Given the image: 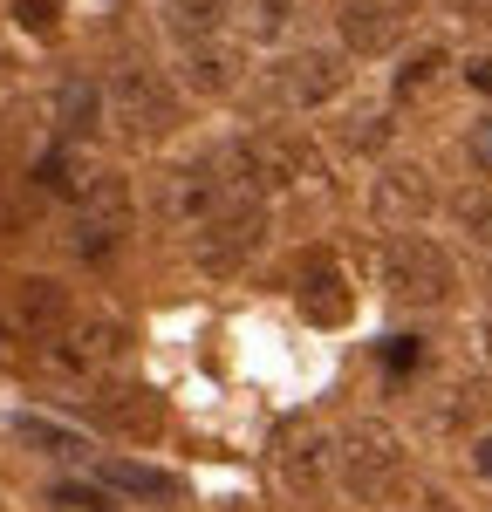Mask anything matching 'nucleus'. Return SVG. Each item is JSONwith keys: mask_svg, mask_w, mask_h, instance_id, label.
<instances>
[{"mask_svg": "<svg viewBox=\"0 0 492 512\" xmlns=\"http://www.w3.org/2000/svg\"><path fill=\"white\" fill-rule=\"evenodd\" d=\"M123 349H130V328H123L117 315H76L62 335H55V369L96 376V369H110Z\"/></svg>", "mask_w": 492, "mask_h": 512, "instance_id": "obj_11", "label": "nucleus"}, {"mask_svg": "<svg viewBox=\"0 0 492 512\" xmlns=\"http://www.w3.org/2000/svg\"><path fill=\"white\" fill-rule=\"evenodd\" d=\"M431 171L424 164H390L383 178H376V192H369V205H376V219H417V212H431Z\"/></svg>", "mask_w": 492, "mask_h": 512, "instance_id": "obj_15", "label": "nucleus"}, {"mask_svg": "<svg viewBox=\"0 0 492 512\" xmlns=\"http://www.w3.org/2000/svg\"><path fill=\"white\" fill-rule=\"evenodd\" d=\"M335 472H342V492L363 499V506L390 499L404 485V437L390 424H349L335 444Z\"/></svg>", "mask_w": 492, "mask_h": 512, "instance_id": "obj_5", "label": "nucleus"}, {"mask_svg": "<svg viewBox=\"0 0 492 512\" xmlns=\"http://www.w3.org/2000/svg\"><path fill=\"white\" fill-rule=\"evenodd\" d=\"M479 342H486V362H492V321H486V328H479Z\"/></svg>", "mask_w": 492, "mask_h": 512, "instance_id": "obj_32", "label": "nucleus"}, {"mask_svg": "<svg viewBox=\"0 0 492 512\" xmlns=\"http://www.w3.org/2000/svg\"><path fill=\"white\" fill-rule=\"evenodd\" d=\"M294 301H301V315L315 321V328H342V321L356 315L349 274H342L328 253H308V260H301V274H294Z\"/></svg>", "mask_w": 492, "mask_h": 512, "instance_id": "obj_13", "label": "nucleus"}, {"mask_svg": "<svg viewBox=\"0 0 492 512\" xmlns=\"http://www.w3.org/2000/svg\"><path fill=\"white\" fill-rule=\"evenodd\" d=\"M55 130H62V144L96 137V130H103V82H89V76L62 82V89H55Z\"/></svg>", "mask_w": 492, "mask_h": 512, "instance_id": "obj_16", "label": "nucleus"}, {"mask_svg": "<svg viewBox=\"0 0 492 512\" xmlns=\"http://www.w3.org/2000/svg\"><path fill=\"white\" fill-rule=\"evenodd\" d=\"M14 21H21L28 35H48V28H55V0H21V7H14Z\"/></svg>", "mask_w": 492, "mask_h": 512, "instance_id": "obj_27", "label": "nucleus"}, {"mask_svg": "<svg viewBox=\"0 0 492 512\" xmlns=\"http://www.w3.org/2000/svg\"><path fill=\"white\" fill-rule=\"evenodd\" d=\"M260 246H267V198L233 192L199 233H192V260H199L205 274H240Z\"/></svg>", "mask_w": 492, "mask_h": 512, "instance_id": "obj_6", "label": "nucleus"}, {"mask_svg": "<svg viewBox=\"0 0 492 512\" xmlns=\"http://www.w3.org/2000/svg\"><path fill=\"white\" fill-rule=\"evenodd\" d=\"M342 82H349V69H342V55H335V48H294V55H281V62H274L267 89H274V103L322 110V103H335V96H342Z\"/></svg>", "mask_w": 492, "mask_h": 512, "instance_id": "obj_9", "label": "nucleus"}, {"mask_svg": "<svg viewBox=\"0 0 492 512\" xmlns=\"http://www.w3.org/2000/svg\"><path fill=\"white\" fill-rule=\"evenodd\" d=\"M14 437L41 444L48 458H82V451H89V444H82V431H69V424H48V417H14Z\"/></svg>", "mask_w": 492, "mask_h": 512, "instance_id": "obj_20", "label": "nucleus"}, {"mask_svg": "<svg viewBox=\"0 0 492 512\" xmlns=\"http://www.w3.org/2000/svg\"><path fill=\"white\" fill-rule=\"evenodd\" d=\"M267 451H274L281 478H294V485H322L328 465H335V437H328L315 417H301V410H287L281 424H274Z\"/></svg>", "mask_w": 492, "mask_h": 512, "instance_id": "obj_10", "label": "nucleus"}, {"mask_svg": "<svg viewBox=\"0 0 492 512\" xmlns=\"http://www.w3.org/2000/svg\"><path fill=\"white\" fill-rule=\"evenodd\" d=\"M96 478H103L110 492H123V499H144V506L178 499V478L158 472V465H137V458H103V465H96Z\"/></svg>", "mask_w": 492, "mask_h": 512, "instance_id": "obj_17", "label": "nucleus"}, {"mask_svg": "<svg viewBox=\"0 0 492 512\" xmlns=\"http://www.w3.org/2000/svg\"><path fill=\"white\" fill-rule=\"evenodd\" d=\"M445 69V48H424V55H410L404 62V76H397V96H410V89H424V82Z\"/></svg>", "mask_w": 492, "mask_h": 512, "instance_id": "obj_25", "label": "nucleus"}, {"mask_svg": "<svg viewBox=\"0 0 492 512\" xmlns=\"http://www.w3.org/2000/svg\"><path fill=\"white\" fill-rule=\"evenodd\" d=\"M35 185H41V192H69V198H76V192H82L76 151H69V144H62V151H48V158L35 164Z\"/></svg>", "mask_w": 492, "mask_h": 512, "instance_id": "obj_23", "label": "nucleus"}, {"mask_svg": "<svg viewBox=\"0 0 492 512\" xmlns=\"http://www.w3.org/2000/svg\"><path fill=\"white\" fill-rule=\"evenodd\" d=\"M390 144V117L383 110H356L342 123V151H383Z\"/></svg>", "mask_w": 492, "mask_h": 512, "instance_id": "obj_22", "label": "nucleus"}, {"mask_svg": "<svg viewBox=\"0 0 492 512\" xmlns=\"http://www.w3.org/2000/svg\"><path fill=\"white\" fill-rule=\"evenodd\" d=\"M287 14H294V0H240V21L253 41H274L287 28Z\"/></svg>", "mask_w": 492, "mask_h": 512, "instance_id": "obj_21", "label": "nucleus"}, {"mask_svg": "<svg viewBox=\"0 0 492 512\" xmlns=\"http://www.w3.org/2000/svg\"><path fill=\"white\" fill-rule=\"evenodd\" d=\"M69 321H76V308H69V287H62V280H48V274L7 280V294H0V328H7V335H21V342H55Z\"/></svg>", "mask_w": 492, "mask_h": 512, "instance_id": "obj_8", "label": "nucleus"}, {"mask_svg": "<svg viewBox=\"0 0 492 512\" xmlns=\"http://www.w3.org/2000/svg\"><path fill=\"white\" fill-rule=\"evenodd\" d=\"M479 158L492 164V123H486V130H479Z\"/></svg>", "mask_w": 492, "mask_h": 512, "instance_id": "obj_31", "label": "nucleus"}, {"mask_svg": "<svg viewBox=\"0 0 492 512\" xmlns=\"http://www.w3.org/2000/svg\"><path fill=\"white\" fill-rule=\"evenodd\" d=\"M417 362H424V342H417V335H390V342H383V369H390V376H404Z\"/></svg>", "mask_w": 492, "mask_h": 512, "instance_id": "obj_26", "label": "nucleus"}, {"mask_svg": "<svg viewBox=\"0 0 492 512\" xmlns=\"http://www.w3.org/2000/svg\"><path fill=\"white\" fill-rule=\"evenodd\" d=\"M451 14H465V21H492V0H445Z\"/></svg>", "mask_w": 492, "mask_h": 512, "instance_id": "obj_29", "label": "nucleus"}, {"mask_svg": "<svg viewBox=\"0 0 492 512\" xmlns=\"http://www.w3.org/2000/svg\"><path fill=\"white\" fill-rule=\"evenodd\" d=\"M240 48H226V41H199L192 55H185V89H199V96H226L233 82H240Z\"/></svg>", "mask_w": 492, "mask_h": 512, "instance_id": "obj_18", "label": "nucleus"}, {"mask_svg": "<svg viewBox=\"0 0 492 512\" xmlns=\"http://www.w3.org/2000/svg\"><path fill=\"white\" fill-rule=\"evenodd\" d=\"M451 212H458V226L479 239V246H492V192H465Z\"/></svg>", "mask_w": 492, "mask_h": 512, "instance_id": "obj_24", "label": "nucleus"}, {"mask_svg": "<svg viewBox=\"0 0 492 512\" xmlns=\"http://www.w3.org/2000/svg\"><path fill=\"white\" fill-rule=\"evenodd\" d=\"M123 233H130V178L89 171L76 192V219H69V253L89 260V267H103L123 246Z\"/></svg>", "mask_w": 492, "mask_h": 512, "instance_id": "obj_4", "label": "nucleus"}, {"mask_svg": "<svg viewBox=\"0 0 492 512\" xmlns=\"http://www.w3.org/2000/svg\"><path fill=\"white\" fill-rule=\"evenodd\" d=\"M404 28H410V14L397 0H342L335 7V35H342L349 55H390L404 41Z\"/></svg>", "mask_w": 492, "mask_h": 512, "instance_id": "obj_12", "label": "nucleus"}, {"mask_svg": "<svg viewBox=\"0 0 492 512\" xmlns=\"http://www.w3.org/2000/svg\"><path fill=\"white\" fill-rule=\"evenodd\" d=\"M397 7H404V0H397Z\"/></svg>", "mask_w": 492, "mask_h": 512, "instance_id": "obj_34", "label": "nucleus"}, {"mask_svg": "<svg viewBox=\"0 0 492 512\" xmlns=\"http://www.w3.org/2000/svg\"><path fill=\"white\" fill-rule=\"evenodd\" d=\"M472 465H479V478H492V437H479V444H472Z\"/></svg>", "mask_w": 492, "mask_h": 512, "instance_id": "obj_30", "label": "nucleus"}, {"mask_svg": "<svg viewBox=\"0 0 492 512\" xmlns=\"http://www.w3.org/2000/svg\"><path fill=\"white\" fill-rule=\"evenodd\" d=\"M465 82H472V89H486V96H492V55H479V62H465Z\"/></svg>", "mask_w": 492, "mask_h": 512, "instance_id": "obj_28", "label": "nucleus"}, {"mask_svg": "<svg viewBox=\"0 0 492 512\" xmlns=\"http://www.w3.org/2000/svg\"><path fill=\"white\" fill-rule=\"evenodd\" d=\"M164 7V28L185 41V48H199L226 28V0H158Z\"/></svg>", "mask_w": 492, "mask_h": 512, "instance_id": "obj_19", "label": "nucleus"}, {"mask_svg": "<svg viewBox=\"0 0 492 512\" xmlns=\"http://www.w3.org/2000/svg\"><path fill=\"white\" fill-rule=\"evenodd\" d=\"M103 130H117L130 144H158L178 130V96L158 69H117L103 82Z\"/></svg>", "mask_w": 492, "mask_h": 512, "instance_id": "obj_2", "label": "nucleus"}, {"mask_svg": "<svg viewBox=\"0 0 492 512\" xmlns=\"http://www.w3.org/2000/svg\"><path fill=\"white\" fill-rule=\"evenodd\" d=\"M0 62H7V48H0Z\"/></svg>", "mask_w": 492, "mask_h": 512, "instance_id": "obj_33", "label": "nucleus"}, {"mask_svg": "<svg viewBox=\"0 0 492 512\" xmlns=\"http://www.w3.org/2000/svg\"><path fill=\"white\" fill-rule=\"evenodd\" d=\"M233 198V185H226V171L212 158L199 164H171V171H158L151 178V212H158L164 226H178V233H199L205 219L219 212Z\"/></svg>", "mask_w": 492, "mask_h": 512, "instance_id": "obj_7", "label": "nucleus"}, {"mask_svg": "<svg viewBox=\"0 0 492 512\" xmlns=\"http://www.w3.org/2000/svg\"><path fill=\"white\" fill-rule=\"evenodd\" d=\"M96 417L117 437H158L164 431V396L144 390V383H117V390L96 396Z\"/></svg>", "mask_w": 492, "mask_h": 512, "instance_id": "obj_14", "label": "nucleus"}, {"mask_svg": "<svg viewBox=\"0 0 492 512\" xmlns=\"http://www.w3.org/2000/svg\"><path fill=\"white\" fill-rule=\"evenodd\" d=\"M451 287H458V267H451V253L438 239L404 233L383 246V294L397 308H445Z\"/></svg>", "mask_w": 492, "mask_h": 512, "instance_id": "obj_3", "label": "nucleus"}, {"mask_svg": "<svg viewBox=\"0 0 492 512\" xmlns=\"http://www.w3.org/2000/svg\"><path fill=\"white\" fill-rule=\"evenodd\" d=\"M212 164H219L226 185L246 192V198H274V192H294L301 178H315V151H308L301 137H281V130H246V137H233Z\"/></svg>", "mask_w": 492, "mask_h": 512, "instance_id": "obj_1", "label": "nucleus"}]
</instances>
